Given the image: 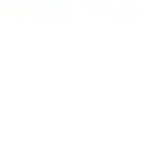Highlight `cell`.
Listing matches in <instances>:
<instances>
[]
</instances>
